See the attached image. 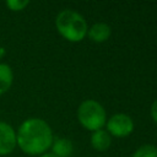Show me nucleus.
<instances>
[{
  "instance_id": "1",
  "label": "nucleus",
  "mask_w": 157,
  "mask_h": 157,
  "mask_svg": "<svg viewBox=\"0 0 157 157\" xmlns=\"http://www.w3.org/2000/svg\"><path fill=\"white\" fill-rule=\"evenodd\" d=\"M54 136L49 124L40 118H28L21 123L16 131L17 147L27 155L45 153L53 144Z\"/></svg>"
},
{
  "instance_id": "2",
  "label": "nucleus",
  "mask_w": 157,
  "mask_h": 157,
  "mask_svg": "<svg viewBox=\"0 0 157 157\" xmlns=\"http://www.w3.org/2000/svg\"><path fill=\"white\" fill-rule=\"evenodd\" d=\"M58 32L70 42H80L87 33L86 20L74 10H63L55 18Z\"/></svg>"
},
{
  "instance_id": "3",
  "label": "nucleus",
  "mask_w": 157,
  "mask_h": 157,
  "mask_svg": "<svg viewBox=\"0 0 157 157\" xmlns=\"http://www.w3.org/2000/svg\"><path fill=\"white\" fill-rule=\"evenodd\" d=\"M78 121L87 130L97 131L105 124V110L97 101L87 99L82 102L77 109Z\"/></svg>"
},
{
  "instance_id": "4",
  "label": "nucleus",
  "mask_w": 157,
  "mask_h": 157,
  "mask_svg": "<svg viewBox=\"0 0 157 157\" xmlns=\"http://www.w3.org/2000/svg\"><path fill=\"white\" fill-rule=\"evenodd\" d=\"M107 129L108 134L117 137H124L131 134L134 129V123L129 115L124 113H118L109 118L107 123Z\"/></svg>"
},
{
  "instance_id": "5",
  "label": "nucleus",
  "mask_w": 157,
  "mask_h": 157,
  "mask_svg": "<svg viewBox=\"0 0 157 157\" xmlns=\"http://www.w3.org/2000/svg\"><path fill=\"white\" fill-rule=\"evenodd\" d=\"M17 147L16 131L5 121H0V156L10 155Z\"/></svg>"
},
{
  "instance_id": "6",
  "label": "nucleus",
  "mask_w": 157,
  "mask_h": 157,
  "mask_svg": "<svg viewBox=\"0 0 157 157\" xmlns=\"http://www.w3.org/2000/svg\"><path fill=\"white\" fill-rule=\"evenodd\" d=\"M50 148H52V153L55 155L56 157H70L74 152L72 142L64 137H58L53 140Z\"/></svg>"
},
{
  "instance_id": "7",
  "label": "nucleus",
  "mask_w": 157,
  "mask_h": 157,
  "mask_svg": "<svg viewBox=\"0 0 157 157\" xmlns=\"http://www.w3.org/2000/svg\"><path fill=\"white\" fill-rule=\"evenodd\" d=\"M13 83V71L6 63H0V96L6 93Z\"/></svg>"
},
{
  "instance_id": "8",
  "label": "nucleus",
  "mask_w": 157,
  "mask_h": 157,
  "mask_svg": "<svg viewBox=\"0 0 157 157\" xmlns=\"http://www.w3.org/2000/svg\"><path fill=\"white\" fill-rule=\"evenodd\" d=\"M110 142H112L110 135L108 134V131L102 130V129L93 131V134L91 136V144H92L93 148L97 151H105L110 146Z\"/></svg>"
},
{
  "instance_id": "9",
  "label": "nucleus",
  "mask_w": 157,
  "mask_h": 157,
  "mask_svg": "<svg viewBox=\"0 0 157 157\" xmlns=\"http://www.w3.org/2000/svg\"><path fill=\"white\" fill-rule=\"evenodd\" d=\"M88 36L93 42H97V43L104 42L110 36V27L107 23H94L90 28Z\"/></svg>"
},
{
  "instance_id": "10",
  "label": "nucleus",
  "mask_w": 157,
  "mask_h": 157,
  "mask_svg": "<svg viewBox=\"0 0 157 157\" xmlns=\"http://www.w3.org/2000/svg\"><path fill=\"white\" fill-rule=\"evenodd\" d=\"M131 157H157V147L153 145H142Z\"/></svg>"
},
{
  "instance_id": "11",
  "label": "nucleus",
  "mask_w": 157,
  "mask_h": 157,
  "mask_svg": "<svg viewBox=\"0 0 157 157\" xmlns=\"http://www.w3.org/2000/svg\"><path fill=\"white\" fill-rule=\"evenodd\" d=\"M5 4L11 11H22L29 5V1L28 0H7Z\"/></svg>"
},
{
  "instance_id": "12",
  "label": "nucleus",
  "mask_w": 157,
  "mask_h": 157,
  "mask_svg": "<svg viewBox=\"0 0 157 157\" xmlns=\"http://www.w3.org/2000/svg\"><path fill=\"white\" fill-rule=\"evenodd\" d=\"M151 115H152V119L157 123V101H155L151 107Z\"/></svg>"
},
{
  "instance_id": "13",
  "label": "nucleus",
  "mask_w": 157,
  "mask_h": 157,
  "mask_svg": "<svg viewBox=\"0 0 157 157\" xmlns=\"http://www.w3.org/2000/svg\"><path fill=\"white\" fill-rule=\"evenodd\" d=\"M40 157H56V156H55V155H53L52 152H45V153L40 155Z\"/></svg>"
},
{
  "instance_id": "14",
  "label": "nucleus",
  "mask_w": 157,
  "mask_h": 157,
  "mask_svg": "<svg viewBox=\"0 0 157 157\" xmlns=\"http://www.w3.org/2000/svg\"><path fill=\"white\" fill-rule=\"evenodd\" d=\"M5 54H6V50H5V48L0 47V59H1L2 56H5Z\"/></svg>"
}]
</instances>
